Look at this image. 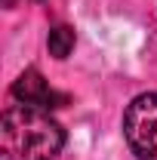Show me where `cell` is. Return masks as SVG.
<instances>
[{
  "mask_svg": "<svg viewBox=\"0 0 157 160\" xmlns=\"http://www.w3.org/2000/svg\"><path fill=\"white\" fill-rule=\"evenodd\" d=\"M65 129L49 111L34 105H9L0 117V160H56Z\"/></svg>",
  "mask_w": 157,
  "mask_h": 160,
  "instance_id": "1",
  "label": "cell"
},
{
  "mask_svg": "<svg viewBox=\"0 0 157 160\" xmlns=\"http://www.w3.org/2000/svg\"><path fill=\"white\" fill-rule=\"evenodd\" d=\"M123 136L136 160H157V92H142L126 105Z\"/></svg>",
  "mask_w": 157,
  "mask_h": 160,
  "instance_id": "2",
  "label": "cell"
},
{
  "mask_svg": "<svg viewBox=\"0 0 157 160\" xmlns=\"http://www.w3.org/2000/svg\"><path fill=\"white\" fill-rule=\"evenodd\" d=\"M9 92H13V99H19L22 105H34V108H43V111L62 108V105L68 102V96L56 92V89L43 80V74H40L37 68L22 71L19 77H16V83H13Z\"/></svg>",
  "mask_w": 157,
  "mask_h": 160,
  "instance_id": "3",
  "label": "cell"
},
{
  "mask_svg": "<svg viewBox=\"0 0 157 160\" xmlns=\"http://www.w3.org/2000/svg\"><path fill=\"white\" fill-rule=\"evenodd\" d=\"M46 46H49V56L53 59H68L71 56V49H74V28H68V25H56L53 31H49V37H46Z\"/></svg>",
  "mask_w": 157,
  "mask_h": 160,
  "instance_id": "4",
  "label": "cell"
},
{
  "mask_svg": "<svg viewBox=\"0 0 157 160\" xmlns=\"http://www.w3.org/2000/svg\"><path fill=\"white\" fill-rule=\"evenodd\" d=\"M16 3H19V0H3V6H16Z\"/></svg>",
  "mask_w": 157,
  "mask_h": 160,
  "instance_id": "5",
  "label": "cell"
}]
</instances>
